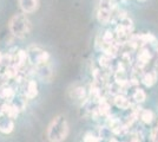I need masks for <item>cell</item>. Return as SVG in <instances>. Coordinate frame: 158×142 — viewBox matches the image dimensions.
<instances>
[{
    "label": "cell",
    "instance_id": "obj_1",
    "mask_svg": "<svg viewBox=\"0 0 158 142\" xmlns=\"http://www.w3.org/2000/svg\"><path fill=\"white\" fill-rule=\"evenodd\" d=\"M69 135V123L63 115L53 118L47 127V139L50 142H63Z\"/></svg>",
    "mask_w": 158,
    "mask_h": 142
},
{
    "label": "cell",
    "instance_id": "obj_2",
    "mask_svg": "<svg viewBox=\"0 0 158 142\" xmlns=\"http://www.w3.org/2000/svg\"><path fill=\"white\" fill-rule=\"evenodd\" d=\"M8 27L13 36L18 38H24L31 31V21L25 13H17L10 19Z\"/></svg>",
    "mask_w": 158,
    "mask_h": 142
},
{
    "label": "cell",
    "instance_id": "obj_3",
    "mask_svg": "<svg viewBox=\"0 0 158 142\" xmlns=\"http://www.w3.org/2000/svg\"><path fill=\"white\" fill-rule=\"evenodd\" d=\"M27 58L28 61L32 63L33 65L35 67H41V65H45L50 58V54L48 52H46L45 50L40 49V47L31 46L27 50Z\"/></svg>",
    "mask_w": 158,
    "mask_h": 142
},
{
    "label": "cell",
    "instance_id": "obj_4",
    "mask_svg": "<svg viewBox=\"0 0 158 142\" xmlns=\"http://www.w3.org/2000/svg\"><path fill=\"white\" fill-rule=\"evenodd\" d=\"M112 5L111 0H102L100 1V6L97 12V18L102 24H107L111 20L112 15H113V7L110 6Z\"/></svg>",
    "mask_w": 158,
    "mask_h": 142
},
{
    "label": "cell",
    "instance_id": "obj_5",
    "mask_svg": "<svg viewBox=\"0 0 158 142\" xmlns=\"http://www.w3.org/2000/svg\"><path fill=\"white\" fill-rule=\"evenodd\" d=\"M132 31V21L127 18L122 19L117 27H116V33L119 38H124V37H129V34Z\"/></svg>",
    "mask_w": 158,
    "mask_h": 142
},
{
    "label": "cell",
    "instance_id": "obj_6",
    "mask_svg": "<svg viewBox=\"0 0 158 142\" xmlns=\"http://www.w3.org/2000/svg\"><path fill=\"white\" fill-rule=\"evenodd\" d=\"M19 6L24 13H33L39 6V0H19Z\"/></svg>",
    "mask_w": 158,
    "mask_h": 142
},
{
    "label": "cell",
    "instance_id": "obj_7",
    "mask_svg": "<svg viewBox=\"0 0 158 142\" xmlns=\"http://www.w3.org/2000/svg\"><path fill=\"white\" fill-rule=\"evenodd\" d=\"M19 114V110L17 109V107L13 103H4L0 108V115L8 116L11 118H17V116Z\"/></svg>",
    "mask_w": 158,
    "mask_h": 142
},
{
    "label": "cell",
    "instance_id": "obj_8",
    "mask_svg": "<svg viewBox=\"0 0 158 142\" xmlns=\"http://www.w3.org/2000/svg\"><path fill=\"white\" fill-rule=\"evenodd\" d=\"M157 81H158V74L156 70H149V71L144 72V75L142 76V83L144 84L145 87H148V88L155 85Z\"/></svg>",
    "mask_w": 158,
    "mask_h": 142
},
{
    "label": "cell",
    "instance_id": "obj_9",
    "mask_svg": "<svg viewBox=\"0 0 158 142\" xmlns=\"http://www.w3.org/2000/svg\"><path fill=\"white\" fill-rule=\"evenodd\" d=\"M14 128L13 118L8 116L1 115L0 116V131L4 134H10Z\"/></svg>",
    "mask_w": 158,
    "mask_h": 142
},
{
    "label": "cell",
    "instance_id": "obj_10",
    "mask_svg": "<svg viewBox=\"0 0 158 142\" xmlns=\"http://www.w3.org/2000/svg\"><path fill=\"white\" fill-rule=\"evenodd\" d=\"M38 95V84H37V82L31 80V81H28L26 85V90H25V97L26 98H30V100H32L34 98L35 96Z\"/></svg>",
    "mask_w": 158,
    "mask_h": 142
},
{
    "label": "cell",
    "instance_id": "obj_11",
    "mask_svg": "<svg viewBox=\"0 0 158 142\" xmlns=\"http://www.w3.org/2000/svg\"><path fill=\"white\" fill-rule=\"evenodd\" d=\"M114 105L120 109H127L131 105V103H130L127 97L123 96V95H118L114 97Z\"/></svg>",
    "mask_w": 158,
    "mask_h": 142
},
{
    "label": "cell",
    "instance_id": "obj_12",
    "mask_svg": "<svg viewBox=\"0 0 158 142\" xmlns=\"http://www.w3.org/2000/svg\"><path fill=\"white\" fill-rule=\"evenodd\" d=\"M132 100H135V102H137V103L144 102L145 100H146V94H145V91L143 89L137 88L133 91V94H132Z\"/></svg>",
    "mask_w": 158,
    "mask_h": 142
},
{
    "label": "cell",
    "instance_id": "obj_13",
    "mask_svg": "<svg viewBox=\"0 0 158 142\" xmlns=\"http://www.w3.org/2000/svg\"><path fill=\"white\" fill-rule=\"evenodd\" d=\"M153 118H155V116H153V113H152L151 110H149V109L142 110V113H140V120L144 122V123L149 124V123H151L153 121Z\"/></svg>",
    "mask_w": 158,
    "mask_h": 142
},
{
    "label": "cell",
    "instance_id": "obj_14",
    "mask_svg": "<svg viewBox=\"0 0 158 142\" xmlns=\"http://www.w3.org/2000/svg\"><path fill=\"white\" fill-rule=\"evenodd\" d=\"M0 96H1V98H4V100H13L14 97H15V94H14L13 89L10 88V87H5V88L1 89V91H0Z\"/></svg>",
    "mask_w": 158,
    "mask_h": 142
},
{
    "label": "cell",
    "instance_id": "obj_15",
    "mask_svg": "<svg viewBox=\"0 0 158 142\" xmlns=\"http://www.w3.org/2000/svg\"><path fill=\"white\" fill-rule=\"evenodd\" d=\"M13 104L17 107V109L21 111V110H24L25 108V105H26V100H24V98H21V97H14L13 98Z\"/></svg>",
    "mask_w": 158,
    "mask_h": 142
},
{
    "label": "cell",
    "instance_id": "obj_16",
    "mask_svg": "<svg viewBox=\"0 0 158 142\" xmlns=\"http://www.w3.org/2000/svg\"><path fill=\"white\" fill-rule=\"evenodd\" d=\"M84 142H100V139H99L98 136L93 135L92 133H87V134H85V136H84V140H83Z\"/></svg>",
    "mask_w": 158,
    "mask_h": 142
},
{
    "label": "cell",
    "instance_id": "obj_17",
    "mask_svg": "<svg viewBox=\"0 0 158 142\" xmlns=\"http://www.w3.org/2000/svg\"><path fill=\"white\" fill-rule=\"evenodd\" d=\"M74 97H76V100H83L85 97V89L81 88V87L76 89L74 90Z\"/></svg>",
    "mask_w": 158,
    "mask_h": 142
},
{
    "label": "cell",
    "instance_id": "obj_18",
    "mask_svg": "<svg viewBox=\"0 0 158 142\" xmlns=\"http://www.w3.org/2000/svg\"><path fill=\"white\" fill-rule=\"evenodd\" d=\"M109 142H118V141H117L116 139H111V140H110V141H109Z\"/></svg>",
    "mask_w": 158,
    "mask_h": 142
},
{
    "label": "cell",
    "instance_id": "obj_19",
    "mask_svg": "<svg viewBox=\"0 0 158 142\" xmlns=\"http://www.w3.org/2000/svg\"><path fill=\"white\" fill-rule=\"evenodd\" d=\"M1 62H2V54L0 52V63H1Z\"/></svg>",
    "mask_w": 158,
    "mask_h": 142
},
{
    "label": "cell",
    "instance_id": "obj_20",
    "mask_svg": "<svg viewBox=\"0 0 158 142\" xmlns=\"http://www.w3.org/2000/svg\"><path fill=\"white\" fill-rule=\"evenodd\" d=\"M138 1H145V0H138Z\"/></svg>",
    "mask_w": 158,
    "mask_h": 142
}]
</instances>
